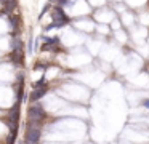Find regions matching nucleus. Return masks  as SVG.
<instances>
[{"instance_id":"7","label":"nucleus","mask_w":149,"mask_h":144,"mask_svg":"<svg viewBox=\"0 0 149 144\" xmlns=\"http://www.w3.org/2000/svg\"><path fill=\"white\" fill-rule=\"evenodd\" d=\"M16 8H18V0H7L3 3V10L7 13H13Z\"/></svg>"},{"instance_id":"8","label":"nucleus","mask_w":149,"mask_h":144,"mask_svg":"<svg viewBox=\"0 0 149 144\" xmlns=\"http://www.w3.org/2000/svg\"><path fill=\"white\" fill-rule=\"evenodd\" d=\"M52 8H53V6H52V3H50V2H47L45 5H43L42 11H40V15H39V19H42V18H43V16H45L48 11H52Z\"/></svg>"},{"instance_id":"11","label":"nucleus","mask_w":149,"mask_h":144,"mask_svg":"<svg viewBox=\"0 0 149 144\" xmlns=\"http://www.w3.org/2000/svg\"><path fill=\"white\" fill-rule=\"evenodd\" d=\"M143 107H146L149 111V99H144V101H143Z\"/></svg>"},{"instance_id":"13","label":"nucleus","mask_w":149,"mask_h":144,"mask_svg":"<svg viewBox=\"0 0 149 144\" xmlns=\"http://www.w3.org/2000/svg\"><path fill=\"white\" fill-rule=\"evenodd\" d=\"M5 2H7V0H0V3H5Z\"/></svg>"},{"instance_id":"4","label":"nucleus","mask_w":149,"mask_h":144,"mask_svg":"<svg viewBox=\"0 0 149 144\" xmlns=\"http://www.w3.org/2000/svg\"><path fill=\"white\" fill-rule=\"evenodd\" d=\"M48 85H43V86H37V88H34L32 90V93H31V96H29V99H31V102H37L39 99H42L43 96L48 93Z\"/></svg>"},{"instance_id":"2","label":"nucleus","mask_w":149,"mask_h":144,"mask_svg":"<svg viewBox=\"0 0 149 144\" xmlns=\"http://www.w3.org/2000/svg\"><path fill=\"white\" fill-rule=\"evenodd\" d=\"M47 118V112L43 109V106L40 102H32L27 109V122L31 123H37L42 125V122Z\"/></svg>"},{"instance_id":"12","label":"nucleus","mask_w":149,"mask_h":144,"mask_svg":"<svg viewBox=\"0 0 149 144\" xmlns=\"http://www.w3.org/2000/svg\"><path fill=\"white\" fill-rule=\"evenodd\" d=\"M48 2L52 3V5H53V3H55V5H56V3H58V0H48Z\"/></svg>"},{"instance_id":"5","label":"nucleus","mask_w":149,"mask_h":144,"mask_svg":"<svg viewBox=\"0 0 149 144\" xmlns=\"http://www.w3.org/2000/svg\"><path fill=\"white\" fill-rule=\"evenodd\" d=\"M40 38H42V43H45V45H52V47L61 45V37L59 35H53V37H50V35H40Z\"/></svg>"},{"instance_id":"9","label":"nucleus","mask_w":149,"mask_h":144,"mask_svg":"<svg viewBox=\"0 0 149 144\" xmlns=\"http://www.w3.org/2000/svg\"><path fill=\"white\" fill-rule=\"evenodd\" d=\"M50 67V64H45V63H36L34 64V70H40V69H48Z\"/></svg>"},{"instance_id":"3","label":"nucleus","mask_w":149,"mask_h":144,"mask_svg":"<svg viewBox=\"0 0 149 144\" xmlns=\"http://www.w3.org/2000/svg\"><path fill=\"white\" fill-rule=\"evenodd\" d=\"M40 136H42V125L27 122L26 134H24V144H39Z\"/></svg>"},{"instance_id":"6","label":"nucleus","mask_w":149,"mask_h":144,"mask_svg":"<svg viewBox=\"0 0 149 144\" xmlns=\"http://www.w3.org/2000/svg\"><path fill=\"white\" fill-rule=\"evenodd\" d=\"M10 48H11V51H24L23 50V38H19L18 35L13 37L10 40Z\"/></svg>"},{"instance_id":"10","label":"nucleus","mask_w":149,"mask_h":144,"mask_svg":"<svg viewBox=\"0 0 149 144\" xmlns=\"http://www.w3.org/2000/svg\"><path fill=\"white\" fill-rule=\"evenodd\" d=\"M27 50H29V53H34V37L32 35L29 37V42H27Z\"/></svg>"},{"instance_id":"1","label":"nucleus","mask_w":149,"mask_h":144,"mask_svg":"<svg viewBox=\"0 0 149 144\" xmlns=\"http://www.w3.org/2000/svg\"><path fill=\"white\" fill-rule=\"evenodd\" d=\"M52 22L55 24L56 29H63L64 26L71 24L72 18L66 13V8H63L59 5H55L52 8Z\"/></svg>"}]
</instances>
